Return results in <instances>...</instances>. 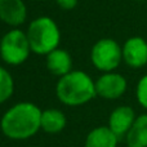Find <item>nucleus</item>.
<instances>
[{
	"label": "nucleus",
	"mask_w": 147,
	"mask_h": 147,
	"mask_svg": "<svg viewBox=\"0 0 147 147\" xmlns=\"http://www.w3.org/2000/svg\"><path fill=\"white\" fill-rule=\"evenodd\" d=\"M41 110L32 102H20L8 109L0 119V130L7 138L25 141L34 137L39 130Z\"/></svg>",
	"instance_id": "1"
},
{
	"label": "nucleus",
	"mask_w": 147,
	"mask_h": 147,
	"mask_svg": "<svg viewBox=\"0 0 147 147\" xmlns=\"http://www.w3.org/2000/svg\"><path fill=\"white\" fill-rule=\"evenodd\" d=\"M56 94L59 102L66 106H83L97 97L96 81L85 71L72 70L57 81Z\"/></svg>",
	"instance_id": "2"
},
{
	"label": "nucleus",
	"mask_w": 147,
	"mask_h": 147,
	"mask_svg": "<svg viewBox=\"0 0 147 147\" xmlns=\"http://www.w3.org/2000/svg\"><path fill=\"white\" fill-rule=\"evenodd\" d=\"M27 38L32 53L47 56L58 48L61 31L56 21L51 17H38L31 21L27 28Z\"/></svg>",
	"instance_id": "3"
},
{
	"label": "nucleus",
	"mask_w": 147,
	"mask_h": 147,
	"mask_svg": "<svg viewBox=\"0 0 147 147\" xmlns=\"http://www.w3.org/2000/svg\"><path fill=\"white\" fill-rule=\"evenodd\" d=\"M27 34L20 28H12L0 40V57L9 66H20L31 53Z\"/></svg>",
	"instance_id": "4"
},
{
	"label": "nucleus",
	"mask_w": 147,
	"mask_h": 147,
	"mask_svg": "<svg viewBox=\"0 0 147 147\" xmlns=\"http://www.w3.org/2000/svg\"><path fill=\"white\" fill-rule=\"evenodd\" d=\"M90 59L97 70L102 72H111L121 63L123 48L114 39H99L92 47Z\"/></svg>",
	"instance_id": "5"
},
{
	"label": "nucleus",
	"mask_w": 147,
	"mask_h": 147,
	"mask_svg": "<svg viewBox=\"0 0 147 147\" xmlns=\"http://www.w3.org/2000/svg\"><path fill=\"white\" fill-rule=\"evenodd\" d=\"M128 81L121 74L103 72L96 80L97 96L105 99H117L127 92Z\"/></svg>",
	"instance_id": "6"
},
{
	"label": "nucleus",
	"mask_w": 147,
	"mask_h": 147,
	"mask_svg": "<svg viewBox=\"0 0 147 147\" xmlns=\"http://www.w3.org/2000/svg\"><path fill=\"white\" fill-rule=\"evenodd\" d=\"M123 61L132 69H141L147 65V40L141 36H132L123 44Z\"/></svg>",
	"instance_id": "7"
},
{
	"label": "nucleus",
	"mask_w": 147,
	"mask_h": 147,
	"mask_svg": "<svg viewBox=\"0 0 147 147\" xmlns=\"http://www.w3.org/2000/svg\"><path fill=\"white\" fill-rule=\"evenodd\" d=\"M27 18V7L23 0H0V21L8 26L18 27Z\"/></svg>",
	"instance_id": "8"
},
{
	"label": "nucleus",
	"mask_w": 147,
	"mask_h": 147,
	"mask_svg": "<svg viewBox=\"0 0 147 147\" xmlns=\"http://www.w3.org/2000/svg\"><path fill=\"white\" fill-rule=\"evenodd\" d=\"M136 112L130 106H119L112 110L109 116L107 127L117 136V138H123L127 136L136 120Z\"/></svg>",
	"instance_id": "9"
},
{
	"label": "nucleus",
	"mask_w": 147,
	"mask_h": 147,
	"mask_svg": "<svg viewBox=\"0 0 147 147\" xmlns=\"http://www.w3.org/2000/svg\"><path fill=\"white\" fill-rule=\"evenodd\" d=\"M47 69L53 75L62 78L72 71V58L66 49L57 48L47 54Z\"/></svg>",
	"instance_id": "10"
},
{
	"label": "nucleus",
	"mask_w": 147,
	"mask_h": 147,
	"mask_svg": "<svg viewBox=\"0 0 147 147\" xmlns=\"http://www.w3.org/2000/svg\"><path fill=\"white\" fill-rule=\"evenodd\" d=\"M119 138L109 127H97L88 133L85 147H117Z\"/></svg>",
	"instance_id": "11"
},
{
	"label": "nucleus",
	"mask_w": 147,
	"mask_h": 147,
	"mask_svg": "<svg viewBox=\"0 0 147 147\" xmlns=\"http://www.w3.org/2000/svg\"><path fill=\"white\" fill-rule=\"evenodd\" d=\"M67 119L61 110L48 109L41 112L40 127L41 130L49 134H57L66 128Z\"/></svg>",
	"instance_id": "12"
},
{
	"label": "nucleus",
	"mask_w": 147,
	"mask_h": 147,
	"mask_svg": "<svg viewBox=\"0 0 147 147\" xmlns=\"http://www.w3.org/2000/svg\"><path fill=\"white\" fill-rule=\"evenodd\" d=\"M125 142L128 147H147V114L136 117L125 136Z\"/></svg>",
	"instance_id": "13"
},
{
	"label": "nucleus",
	"mask_w": 147,
	"mask_h": 147,
	"mask_svg": "<svg viewBox=\"0 0 147 147\" xmlns=\"http://www.w3.org/2000/svg\"><path fill=\"white\" fill-rule=\"evenodd\" d=\"M14 92V80L7 69L0 66V105L7 102Z\"/></svg>",
	"instance_id": "14"
},
{
	"label": "nucleus",
	"mask_w": 147,
	"mask_h": 147,
	"mask_svg": "<svg viewBox=\"0 0 147 147\" xmlns=\"http://www.w3.org/2000/svg\"><path fill=\"white\" fill-rule=\"evenodd\" d=\"M136 98L138 103L147 110V74L138 80V84L136 86Z\"/></svg>",
	"instance_id": "15"
},
{
	"label": "nucleus",
	"mask_w": 147,
	"mask_h": 147,
	"mask_svg": "<svg viewBox=\"0 0 147 147\" xmlns=\"http://www.w3.org/2000/svg\"><path fill=\"white\" fill-rule=\"evenodd\" d=\"M56 3H57L58 7L62 8V9L71 10V9H74V8H76L79 0H56Z\"/></svg>",
	"instance_id": "16"
},
{
	"label": "nucleus",
	"mask_w": 147,
	"mask_h": 147,
	"mask_svg": "<svg viewBox=\"0 0 147 147\" xmlns=\"http://www.w3.org/2000/svg\"><path fill=\"white\" fill-rule=\"evenodd\" d=\"M134 1H147V0H134Z\"/></svg>",
	"instance_id": "17"
},
{
	"label": "nucleus",
	"mask_w": 147,
	"mask_h": 147,
	"mask_svg": "<svg viewBox=\"0 0 147 147\" xmlns=\"http://www.w3.org/2000/svg\"><path fill=\"white\" fill-rule=\"evenodd\" d=\"M38 1H45V0H38Z\"/></svg>",
	"instance_id": "18"
},
{
	"label": "nucleus",
	"mask_w": 147,
	"mask_h": 147,
	"mask_svg": "<svg viewBox=\"0 0 147 147\" xmlns=\"http://www.w3.org/2000/svg\"><path fill=\"white\" fill-rule=\"evenodd\" d=\"M28 147H38V146H28Z\"/></svg>",
	"instance_id": "19"
}]
</instances>
